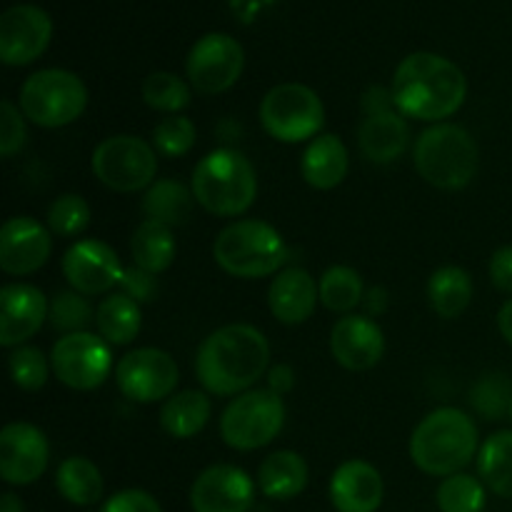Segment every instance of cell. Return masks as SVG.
I'll return each mask as SVG.
<instances>
[{"label":"cell","mask_w":512,"mask_h":512,"mask_svg":"<svg viewBox=\"0 0 512 512\" xmlns=\"http://www.w3.org/2000/svg\"><path fill=\"white\" fill-rule=\"evenodd\" d=\"M100 512H163V508H160L158 500L150 493H145V490L128 488L105 500Z\"/></svg>","instance_id":"42"},{"label":"cell","mask_w":512,"mask_h":512,"mask_svg":"<svg viewBox=\"0 0 512 512\" xmlns=\"http://www.w3.org/2000/svg\"><path fill=\"white\" fill-rule=\"evenodd\" d=\"M295 388V373L290 365H275L268 370V390H273L275 395L283 398L285 393Z\"/></svg>","instance_id":"46"},{"label":"cell","mask_w":512,"mask_h":512,"mask_svg":"<svg viewBox=\"0 0 512 512\" xmlns=\"http://www.w3.org/2000/svg\"><path fill=\"white\" fill-rule=\"evenodd\" d=\"M365 300L363 278L348 265H333L320 278V303L333 313L350 315Z\"/></svg>","instance_id":"33"},{"label":"cell","mask_w":512,"mask_h":512,"mask_svg":"<svg viewBox=\"0 0 512 512\" xmlns=\"http://www.w3.org/2000/svg\"><path fill=\"white\" fill-rule=\"evenodd\" d=\"M95 325L100 330V338L113 345H128L138 338L143 328V313L140 303L128 298L125 293H110L108 298L100 300L95 310Z\"/></svg>","instance_id":"31"},{"label":"cell","mask_w":512,"mask_h":512,"mask_svg":"<svg viewBox=\"0 0 512 512\" xmlns=\"http://www.w3.org/2000/svg\"><path fill=\"white\" fill-rule=\"evenodd\" d=\"M180 370L170 353L160 348H138L123 355L115 368L120 393L133 403H158L175 395Z\"/></svg>","instance_id":"13"},{"label":"cell","mask_w":512,"mask_h":512,"mask_svg":"<svg viewBox=\"0 0 512 512\" xmlns=\"http://www.w3.org/2000/svg\"><path fill=\"white\" fill-rule=\"evenodd\" d=\"M123 273L118 253L103 240H78L63 255V275L70 290H78L85 298L113 290L123 280Z\"/></svg>","instance_id":"15"},{"label":"cell","mask_w":512,"mask_h":512,"mask_svg":"<svg viewBox=\"0 0 512 512\" xmlns=\"http://www.w3.org/2000/svg\"><path fill=\"white\" fill-rule=\"evenodd\" d=\"M498 328H500V335L505 338V343L512 345V298H508L503 305H500Z\"/></svg>","instance_id":"47"},{"label":"cell","mask_w":512,"mask_h":512,"mask_svg":"<svg viewBox=\"0 0 512 512\" xmlns=\"http://www.w3.org/2000/svg\"><path fill=\"white\" fill-rule=\"evenodd\" d=\"M308 463L295 450H278L258 468L260 493L270 500H293L308 488Z\"/></svg>","instance_id":"25"},{"label":"cell","mask_w":512,"mask_h":512,"mask_svg":"<svg viewBox=\"0 0 512 512\" xmlns=\"http://www.w3.org/2000/svg\"><path fill=\"white\" fill-rule=\"evenodd\" d=\"M55 488L68 503L88 508L103 498V473L90 458L70 455L60 463L58 473H55Z\"/></svg>","instance_id":"30"},{"label":"cell","mask_w":512,"mask_h":512,"mask_svg":"<svg viewBox=\"0 0 512 512\" xmlns=\"http://www.w3.org/2000/svg\"><path fill=\"white\" fill-rule=\"evenodd\" d=\"M0 512H25V505L18 495L5 493L3 500H0Z\"/></svg>","instance_id":"49"},{"label":"cell","mask_w":512,"mask_h":512,"mask_svg":"<svg viewBox=\"0 0 512 512\" xmlns=\"http://www.w3.org/2000/svg\"><path fill=\"white\" fill-rule=\"evenodd\" d=\"M50 445L33 423H8L0 430V475L8 485H30L48 470Z\"/></svg>","instance_id":"16"},{"label":"cell","mask_w":512,"mask_h":512,"mask_svg":"<svg viewBox=\"0 0 512 512\" xmlns=\"http://www.w3.org/2000/svg\"><path fill=\"white\" fill-rule=\"evenodd\" d=\"M415 170L440 190H463L478 175L480 150L470 130L455 123H435L413 145Z\"/></svg>","instance_id":"5"},{"label":"cell","mask_w":512,"mask_h":512,"mask_svg":"<svg viewBox=\"0 0 512 512\" xmlns=\"http://www.w3.org/2000/svg\"><path fill=\"white\" fill-rule=\"evenodd\" d=\"M25 115L20 110V105H15L13 100H0V155L3 158H13L20 148L25 145Z\"/></svg>","instance_id":"41"},{"label":"cell","mask_w":512,"mask_h":512,"mask_svg":"<svg viewBox=\"0 0 512 512\" xmlns=\"http://www.w3.org/2000/svg\"><path fill=\"white\" fill-rule=\"evenodd\" d=\"M50 38H53V20L38 5H10L0 15V60L10 68L35 63L48 50Z\"/></svg>","instance_id":"14"},{"label":"cell","mask_w":512,"mask_h":512,"mask_svg":"<svg viewBox=\"0 0 512 512\" xmlns=\"http://www.w3.org/2000/svg\"><path fill=\"white\" fill-rule=\"evenodd\" d=\"M213 258L233 278L255 280L278 275L288 260L283 235L265 220H235L213 243Z\"/></svg>","instance_id":"6"},{"label":"cell","mask_w":512,"mask_h":512,"mask_svg":"<svg viewBox=\"0 0 512 512\" xmlns=\"http://www.w3.org/2000/svg\"><path fill=\"white\" fill-rule=\"evenodd\" d=\"M508 418H510V423H512V400H510V408H508Z\"/></svg>","instance_id":"50"},{"label":"cell","mask_w":512,"mask_h":512,"mask_svg":"<svg viewBox=\"0 0 512 512\" xmlns=\"http://www.w3.org/2000/svg\"><path fill=\"white\" fill-rule=\"evenodd\" d=\"M390 90L400 115L423 123H445V118L463 108L468 80L453 60L420 50L395 68Z\"/></svg>","instance_id":"2"},{"label":"cell","mask_w":512,"mask_h":512,"mask_svg":"<svg viewBox=\"0 0 512 512\" xmlns=\"http://www.w3.org/2000/svg\"><path fill=\"white\" fill-rule=\"evenodd\" d=\"M512 400V383L505 375H485L470 390V403L475 413L483 415L485 420H500L508 415Z\"/></svg>","instance_id":"40"},{"label":"cell","mask_w":512,"mask_h":512,"mask_svg":"<svg viewBox=\"0 0 512 512\" xmlns=\"http://www.w3.org/2000/svg\"><path fill=\"white\" fill-rule=\"evenodd\" d=\"M490 280L500 293H512V245H503L490 258Z\"/></svg>","instance_id":"44"},{"label":"cell","mask_w":512,"mask_h":512,"mask_svg":"<svg viewBox=\"0 0 512 512\" xmlns=\"http://www.w3.org/2000/svg\"><path fill=\"white\" fill-rule=\"evenodd\" d=\"M358 145L370 163H393L410 145L408 120L398 110L368 115L358 128Z\"/></svg>","instance_id":"23"},{"label":"cell","mask_w":512,"mask_h":512,"mask_svg":"<svg viewBox=\"0 0 512 512\" xmlns=\"http://www.w3.org/2000/svg\"><path fill=\"white\" fill-rule=\"evenodd\" d=\"M428 300L435 313L445 320H453L468 310L473 300V278L465 268L443 265L428 280Z\"/></svg>","instance_id":"29"},{"label":"cell","mask_w":512,"mask_h":512,"mask_svg":"<svg viewBox=\"0 0 512 512\" xmlns=\"http://www.w3.org/2000/svg\"><path fill=\"white\" fill-rule=\"evenodd\" d=\"M8 370L15 388L25 390V393H35V390L48 383V375L53 368H50L43 350L33 348V345H20L8 355Z\"/></svg>","instance_id":"37"},{"label":"cell","mask_w":512,"mask_h":512,"mask_svg":"<svg viewBox=\"0 0 512 512\" xmlns=\"http://www.w3.org/2000/svg\"><path fill=\"white\" fill-rule=\"evenodd\" d=\"M270 345L258 328L248 323L223 325L200 343L195 375L205 393L230 398L253 390L268 373Z\"/></svg>","instance_id":"1"},{"label":"cell","mask_w":512,"mask_h":512,"mask_svg":"<svg viewBox=\"0 0 512 512\" xmlns=\"http://www.w3.org/2000/svg\"><path fill=\"white\" fill-rule=\"evenodd\" d=\"M435 498H438L440 512H483L485 485L473 475L455 473L440 483Z\"/></svg>","instance_id":"35"},{"label":"cell","mask_w":512,"mask_h":512,"mask_svg":"<svg viewBox=\"0 0 512 512\" xmlns=\"http://www.w3.org/2000/svg\"><path fill=\"white\" fill-rule=\"evenodd\" d=\"M478 473L485 488L500 498H512V430H498L478 453Z\"/></svg>","instance_id":"32"},{"label":"cell","mask_w":512,"mask_h":512,"mask_svg":"<svg viewBox=\"0 0 512 512\" xmlns=\"http://www.w3.org/2000/svg\"><path fill=\"white\" fill-rule=\"evenodd\" d=\"M383 495L378 468L365 460H345L330 478V503L338 512H378Z\"/></svg>","instance_id":"21"},{"label":"cell","mask_w":512,"mask_h":512,"mask_svg":"<svg viewBox=\"0 0 512 512\" xmlns=\"http://www.w3.org/2000/svg\"><path fill=\"white\" fill-rule=\"evenodd\" d=\"M93 175L115 193H140L155 183L158 150L138 135H110L95 145Z\"/></svg>","instance_id":"10"},{"label":"cell","mask_w":512,"mask_h":512,"mask_svg":"<svg viewBox=\"0 0 512 512\" xmlns=\"http://www.w3.org/2000/svg\"><path fill=\"white\" fill-rule=\"evenodd\" d=\"M478 453V425L458 408L433 410L415 425L410 435V458L415 468L435 478L460 473Z\"/></svg>","instance_id":"3"},{"label":"cell","mask_w":512,"mask_h":512,"mask_svg":"<svg viewBox=\"0 0 512 512\" xmlns=\"http://www.w3.org/2000/svg\"><path fill=\"white\" fill-rule=\"evenodd\" d=\"M320 303V283L303 268H285L268 288V305L275 320L300 325L313 318Z\"/></svg>","instance_id":"22"},{"label":"cell","mask_w":512,"mask_h":512,"mask_svg":"<svg viewBox=\"0 0 512 512\" xmlns=\"http://www.w3.org/2000/svg\"><path fill=\"white\" fill-rule=\"evenodd\" d=\"M193 203V188L183 185L180 180L160 178L145 190L143 213L148 220L175 228V225L188 223L190 213H193Z\"/></svg>","instance_id":"27"},{"label":"cell","mask_w":512,"mask_h":512,"mask_svg":"<svg viewBox=\"0 0 512 512\" xmlns=\"http://www.w3.org/2000/svg\"><path fill=\"white\" fill-rule=\"evenodd\" d=\"M53 375L70 390H95L108 380L113 368V353L108 340L80 330L63 335L50 353Z\"/></svg>","instance_id":"11"},{"label":"cell","mask_w":512,"mask_h":512,"mask_svg":"<svg viewBox=\"0 0 512 512\" xmlns=\"http://www.w3.org/2000/svg\"><path fill=\"white\" fill-rule=\"evenodd\" d=\"M245 68V50L233 35L208 33L195 40L185 60L190 85L203 95H218L233 88Z\"/></svg>","instance_id":"12"},{"label":"cell","mask_w":512,"mask_h":512,"mask_svg":"<svg viewBox=\"0 0 512 512\" xmlns=\"http://www.w3.org/2000/svg\"><path fill=\"white\" fill-rule=\"evenodd\" d=\"M53 253V233L30 215L5 220L0 230V270L8 275H33Z\"/></svg>","instance_id":"17"},{"label":"cell","mask_w":512,"mask_h":512,"mask_svg":"<svg viewBox=\"0 0 512 512\" xmlns=\"http://www.w3.org/2000/svg\"><path fill=\"white\" fill-rule=\"evenodd\" d=\"M255 485L235 465H210L190 488L193 512H248L253 508Z\"/></svg>","instance_id":"18"},{"label":"cell","mask_w":512,"mask_h":512,"mask_svg":"<svg viewBox=\"0 0 512 512\" xmlns=\"http://www.w3.org/2000/svg\"><path fill=\"white\" fill-rule=\"evenodd\" d=\"M363 108L368 115H378V113H390V110H398L395 108V100H393V90L388 88H380V85H373L368 93L363 95Z\"/></svg>","instance_id":"45"},{"label":"cell","mask_w":512,"mask_h":512,"mask_svg":"<svg viewBox=\"0 0 512 512\" xmlns=\"http://www.w3.org/2000/svg\"><path fill=\"white\" fill-rule=\"evenodd\" d=\"M145 105L158 113L178 115L180 110H185L190 105V88L180 75L168 73V70H158V73H150L143 80V88H140Z\"/></svg>","instance_id":"34"},{"label":"cell","mask_w":512,"mask_h":512,"mask_svg":"<svg viewBox=\"0 0 512 512\" xmlns=\"http://www.w3.org/2000/svg\"><path fill=\"white\" fill-rule=\"evenodd\" d=\"M50 303L30 283H8L0 290V345L20 348L48 320Z\"/></svg>","instance_id":"19"},{"label":"cell","mask_w":512,"mask_h":512,"mask_svg":"<svg viewBox=\"0 0 512 512\" xmlns=\"http://www.w3.org/2000/svg\"><path fill=\"white\" fill-rule=\"evenodd\" d=\"M88 108V88L80 75L63 68H45L28 75L20 88V110L40 128H65Z\"/></svg>","instance_id":"7"},{"label":"cell","mask_w":512,"mask_h":512,"mask_svg":"<svg viewBox=\"0 0 512 512\" xmlns=\"http://www.w3.org/2000/svg\"><path fill=\"white\" fill-rule=\"evenodd\" d=\"M90 225V205L83 195L65 193L48 208V230L60 238H75Z\"/></svg>","instance_id":"38"},{"label":"cell","mask_w":512,"mask_h":512,"mask_svg":"<svg viewBox=\"0 0 512 512\" xmlns=\"http://www.w3.org/2000/svg\"><path fill=\"white\" fill-rule=\"evenodd\" d=\"M195 140H198L195 123L180 113L168 115V118H163L153 128V148L163 158H183V155H188L193 150Z\"/></svg>","instance_id":"36"},{"label":"cell","mask_w":512,"mask_h":512,"mask_svg":"<svg viewBox=\"0 0 512 512\" xmlns=\"http://www.w3.org/2000/svg\"><path fill=\"white\" fill-rule=\"evenodd\" d=\"M350 168V155L343 140L333 133H320L305 148L300 158V173L305 183L315 190H333L345 180Z\"/></svg>","instance_id":"24"},{"label":"cell","mask_w":512,"mask_h":512,"mask_svg":"<svg viewBox=\"0 0 512 512\" xmlns=\"http://www.w3.org/2000/svg\"><path fill=\"white\" fill-rule=\"evenodd\" d=\"M260 123L280 143H305L318 138L325 125V105L303 83H280L260 103Z\"/></svg>","instance_id":"9"},{"label":"cell","mask_w":512,"mask_h":512,"mask_svg":"<svg viewBox=\"0 0 512 512\" xmlns=\"http://www.w3.org/2000/svg\"><path fill=\"white\" fill-rule=\"evenodd\" d=\"M283 425V398L268 388H253L230 400L220 418V435L228 448L250 453L273 443Z\"/></svg>","instance_id":"8"},{"label":"cell","mask_w":512,"mask_h":512,"mask_svg":"<svg viewBox=\"0 0 512 512\" xmlns=\"http://www.w3.org/2000/svg\"><path fill=\"white\" fill-rule=\"evenodd\" d=\"M120 288H123V293L128 295V298H133L135 303H150V300H155V295H158V275L133 265V268H125Z\"/></svg>","instance_id":"43"},{"label":"cell","mask_w":512,"mask_h":512,"mask_svg":"<svg viewBox=\"0 0 512 512\" xmlns=\"http://www.w3.org/2000/svg\"><path fill=\"white\" fill-rule=\"evenodd\" d=\"M48 320L60 333H80L93 320V308H90L88 298L80 295L78 290H63V293H58L50 300Z\"/></svg>","instance_id":"39"},{"label":"cell","mask_w":512,"mask_h":512,"mask_svg":"<svg viewBox=\"0 0 512 512\" xmlns=\"http://www.w3.org/2000/svg\"><path fill=\"white\" fill-rule=\"evenodd\" d=\"M195 203L210 215H243L258 195V175L253 163L235 148L210 150L193 168L190 178Z\"/></svg>","instance_id":"4"},{"label":"cell","mask_w":512,"mask_h":512,"mask_svg":"<svg viewBox=\"0 0 512 512\" xmlns=\"http://www.w3.org/2000/svg\"><path fill=\"white\" fill-rule=\"evenodd\" d=\"M210 413H213V405L208 395L200 390H180L165 400L160 410V425L173 438L188 440L208 425Z\"/></svg>","instance_id":"26"},{"label":"cell","mask_w":512,"mask_h":512,"mask_svg":"<svg viewBox=\"0 0 512 512\" xmlns=\"http://www.w3.org/2000/svg\"><path fill=\"white\" fill-rule=\"evenodd\" d=\"M175 253H178V243H175L173 228L155 220L145 218L143 223L135 228L133 238H130V255L138 268L148 270V273L160 275L173 265Z\"/></svg>","instance_id":"28"},{"label":"cell","mask_w":512,"mask_h":512,"mask_svg":"<svg viewBox=\"0 0 512 512\" xmlns=\"http://www.w3.org/2000/svg\"><path fill=\"white\" fill-rule=\"evenodd\" d=\"M363 303H368L370 318H373V315H378V313H383V310H385V290L373 288L368 295H365Z\"/></svg>","instance_id":"48"},{"label":"cell","mask_w":512,"mask_h":512,"mask_svg":"<svg viewBox=\"0 0 512 512\" xmlns=\"http://www.w3.org/2000/svg\"><path fill=\"white\" fill-rule=\"evenodd\" d=\"M330 353L345 370H370L383 360L385 335L370 315H343L330 330Z\"/></svg>","instance_id":"20"}]
</instances>
